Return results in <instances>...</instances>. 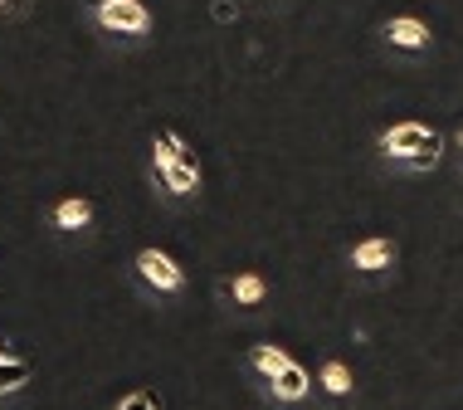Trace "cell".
I'll use <instances>...</instances> for the list:
<instances>
[{
	"instance_id": "obj_2",
	"label": "cell",
	"mask_w": 463,
	"mask_h": 410,
	"mask_svg": "<svg viewBox=\"0 0 463 410\" xmlns=\"http://www.w3.org/2000/svg\"><path fill=\"white\" fill-rule=\"evenodd\" d=\"M89 24L103 40H122V44H137L152 34V10L142 0H108V5H93L89 10Z\"/></svg>"
},
{
	"instance_id": "obj_18",
	"label": "cell",
	"mask_w": 463,
	"mask_h": 410,
	"mask_svg": "<svg viewBox=\"0 0 463 410\" xmlns=\"http://www.w3.org/2000/svg\"><path fill=\"white\" fill-rule=\"evenodd\" d=\"M0 357H5V352H0Z\"/></svg>"
},
{
	"instance_id": "obj_3",
	"label": "cell",
	"mask_w": 463,
	"mask_h": 410,
	"mask_svg": "<svg viewBox=\"0 0 463 410\" xmlns=\"http://www.w3.org/2000/svg\"><path fill=\"white\" fill-rule=\"evenodd\" d=\"M152 176H156V191L166 195L171 205L195 201L200 195V167L195 161H166V157L152 152Z\"/></svg>"
},
{
	"instance_id": "obj_4",
	"label": "cell",
	"mask_w": 463,
	"mask_h": 410,
	"mask_svg": "<svg viewBox=\"0 0 463 410\" xmlns=\"http://www.w3.org/2000/svg\"><path fill=\"white\" fill-rule=\"evenodd\" d=\"M132 269H137V279H142L152 293H161V298H171V293L185 289V273H181V264L166 250H142L132 259Z\"/></svg>"
},
{
	"instance_id": "obj_7",
	"label": "cell",
	"mask_w": 463,
	"mask_h": 410,
	"mask_svg": "<svg viewBox=\"0 0 463 410\" xmlns=\"http://www.w3.org/2000/svg\"><path fill=\"white\" fill-rule=\"evenodd\" d=\"M49 225L54 230H89L93 225V201H83V195L59 201L54 210H49Z\"/></svg>"
},
{
	"instance_id": "obj_5",
	"label": "cell",
	"mask_w": 463,
	"mask_h": 410,
	"mask_svg": "<svg viewBox=\"0 0 463 410\" xmlns=\"http://www.w3.org/2000/svg\"><path fill=\"white\" fill-rule=\"evenodd\" d=\"M220 293L230 298L234 308L254 313V308L269 298V279H264V273H254V269H244V273H234V279H224V283H220Z\"/></svg>"
},
{
	"instance_id": "obj_16",
	"label": "cell",
	"mask_w": 463,
	"mask_h": 410,
	"mask_svg": "<svg viewBox=\"0 0 463 410\" xmlns=\"http://www.w3.org/2000/svg\"><path fill=\"white\" fill-rule=\"evenodd\" d=\"M83 5H89V10H93V5H108V0H83Z\"/></svg>"
},
{
	"instance_id": "obj_1",
	"label": "cell",
	"mask_w": 463,
	"mask_h": 410,
	"mask_svg": "<svg viewBox=\"0 0 463 410\" xmlns=\"http://www.w3.org/2000/svg\"><path fill=\"white\" fill-rule=\"evenodd\" d=\"M381 152L391 161H405L410 171H430L444 152V137L420 128V122H395L391 132H381Z\"/></svg>"
},
{
	"instance_id": "obj_15",
	"label": "cell",
	"mask_w": 463,
	"mask_h": 410,
	"mask_svg": "<svg viewBox=\"0 0 463 410\" xmlns=\"http://www.w3.org/2000/svg\"><path fill=\"white\" fill-rule=\"evenodd\" d=\"M210 15H215L220 24H230L234 15H240V10H234V5H230V0H215V5H210Z\"/></svg>"
},
{
	"instance_id": "obj_14",
	"label": "cell",
	"mask_w": 463,
	"mask_h": 410,
	"mask_svg": "<svg viewBox=\"0 0 463 410\" xmlns=\"http://www.w3.org/2000/svg\"><path fill=\"white\" fill-rule=\"evenodd\" d=\"M118 410H161L156 405V396H146V391H132V396H122Z\"/></svg>"
},
{
	"instance_id": "obj_13",
	"label": "cell",
	"mask_w": 463,
	"mask_h": 410,
	"mask_svg": "<svg viewBox=\"0 0 463 410\" xmlns=\"http://www.w3.org/2000/svg\"><path fill=\"white\" fill-rule=\"evenodd\" d=\"M34 10V0H0V24H15Z\"/></svg>"
},
{
	"instance_id": "obj_8",
	"label": "cell",
	"mask_w": 463,
	"mask_h": 410,
	"mask_svg": "<svg viewBox=\"0 0 463 410\" xmlns=\"http://www.w3.org/2000/svg\"><path fill=\"white\" fill-rule=\"evenodd\" d=\"M385 40L395 49H430V24L415 20V15H400V20L385 24Z\"/></svg>"
},
{
	"instance_id": "obj_17",
	"label": "cell",
	"mask_w": 463,
	"mask_h": 410,
	"mask_svg": "<svg viewBox=\"0 0 463 410\" xmlns=\"http://www.w3.org/2000/svg\"><path fill=\"white\" fill-rule=\"evenodd\" d=\"M458 147H463V132H458Z\"/></svg>"
},
{
	"instance_id": "obj_12",
	"label": "cell",
	"mask_w": 463,
	"mask_h": 410,
	"mask_svg": "<svg viewBox=\"0 0 463 410\" xmlns=\"http://www.w3.org/2000/svg\"><path fill=\"white\" fill-rule=\"evenodd\" d=\"M322 391H327V396H352V371H346V362H327V367H322Z\"/></svg>"
},
{
	"instance_id": "obj_10",
	"label": "cell",
	"mask_w": 463,
	"mask_h": 410,
	"mask_svg": "<svg viewBox=\"0 0 463 410\" xmlns=\"http://www.w3.org/2000/svg\"><path fill=\"white\" fill-rule=\"evenodd\" d=\"M249 367H254L259 377H269V381H273L279 371H288V367H293V357H288L283 347H273V342H259L254 352H249Z\"/></svg>"
},
{
	"instance_id": "obj_9",
	"label": "cell",
	"mask_w": 463,
	"mask_h": 410,
	"mask_svg": "<svg viewBox=\"0 0 463 410\" xmlns=\"http://www.w3.org/2000/svg\"><path fill=\"white\" fill-rule=\"evenodd\" d=\"M269 386H273V401L293 405V401H303V396L312 391V381H307V371H303V367L293 362V367H288V371H279V377H273Z\"/></svg>"
},
{
	"instance_id": "obj_11",
	"label": "cell",
	"mask_w": 463,
	"mask_h": 410,
	"mask_svg": "<svg viewBox=\"0 0 463 410\" xmlns=\"http://www.w3.org/2000/svg\"><path fill=\"white\" fill-rule=\"evenodd\" d=\"M30 377H34V367L24 362V357H10V352L0 357V396H5V391H20Z\"/></svg>"
},
{
	"instance_id": "obj_6",
	"label": "cell",
	"mask_w": 463,
	"mask_h": 410,
	"mask_svg": "<svg viewBox=\"0 0 463 410\" xmlns=\"http://www.w3.org/2000/svg\"><path fill=\"white\" fill-rule=\"evenodd\" d=\"M395 264V244L391 240H361L356 250H352V269H361V273H381V269H391Z\"/></svg>"
}]
</instances>
